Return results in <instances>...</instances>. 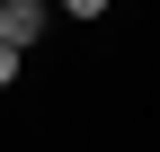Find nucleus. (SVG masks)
Segmentation results:
<instances>
[{
  "instance_id": "nucleus-1",
  "label": "nucleus",
  "mask_w": 160,
  "mask_h": 152,
  "mask_svg": "<svg viewBox=\"0 0 160 152\" xmlns=\"http://www.w3.org/2000/svg\"><path fill=\"white\" fill-rule=\"evenodd\" d=\"M36 36H45V0H0V45L27 54Z\"/></svg>"
},
{
  "instance_id": "nucleus-2",
  "label": "nucleus",
  "mask_w": 160,
  "mask_h": 152,
  "mask_svg": "<svg viewBox=\"0 0 160 152\" xmlns=\"http://www.w3.org/2000/svg\"><path fill=\"white\" fill-rule=\"evenodd\" d=\"M9 81H18V54H9V45H0V90H9Z\"/></svg>"
}]
</instances>
